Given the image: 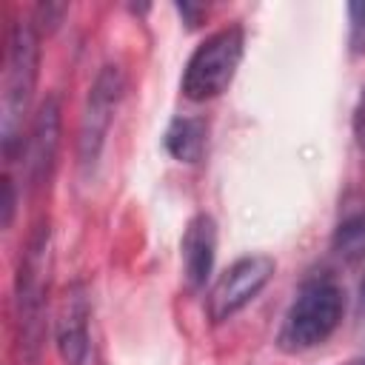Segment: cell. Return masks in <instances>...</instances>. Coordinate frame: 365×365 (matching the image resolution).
Wrapping results in <instances>:
<instances>
[{"label":"cell","mask_w":365,"mask_h":365,"mask_svg":"<svg viewBox=\"0 0 365 365\" xmlns=\"http://www.w3.org/2000/svg\"><path fill=\"white\" fill-rule=\"evenodd\" d=\"M242 48H245V34L240 26H225V29L208 34L185 63L182 94L188 100L220 97L231 86V80L240 68Z\"/></svg>","instance_id":"277c9868"},{"label":"cell","mask_w":365,"mask_h":365,"mask_svg":"<svg viewBox=\"0 0 365 365\" xmlns=\"http://www.w3.org/2000/svg\"><path fill=\"white\" fill-rule=\"evenodd\" d=\"M48 274H51V222L40 220L20 254L14 277V311H17V339L20 356L37 362L46 336V302H48Z\"/></svg>","instance_id":"7a4b0ae2"},{"label":"cell","mask_w":365,"mask_h":365,"mask_svg":"<svg viewBox=\"0 0 365 365\" xmlns=\"http://www.w3.org/2000/svg\"><path fill=\"white\" fill-rule=\"evenodd\" d=\"M3 220H0V225L3 228H9L11 225V220H14V205H17V194H14V182L9 180V177H3Z\"/></svg>","instance_id":"5bb4252c"},{"label":"cell","mask_w":365,"mask_h":365,"mask_svg":"<svg viewBox=\"0 0 365 365\" xmlns=\"http://www.w3.org/2000/svg\"><path fill=\"white\" fill-rule=\"evenodd\" d=\"M354 137H356L359 148L365 151V88H362L359 103H356V108H354Z\"/></svg>","instance_id":"9a60e30c"},{"label":"cell","mask_w":365,"mask_h":365,"mask_svg":"<svg viewBox=\"0 0 365 365\" xmlns=\"http://www.w3.org/2000/svg\"><path fill=\"white\" fill-rule=\"evenodd\" d=\"M331 245H334V251H336L342 259H348V262L365 257V208L356 211V214H351L348 220H342V222L336 225Z\"/></svg>","instance_id":"8fae6325"},{"label":"cell","mask_w":365,"mask_h":365,"mask_svg":"<svg viewBox=\"0 0 365 365\" xmlns=\"http://www.w3.org/2000/svg\"><path fill=\"white\" fill-rule=\"evenodd\" d=\"M60 97L48 94L29 128L26 137V180L29 188H40L48 182L51 171H54V160H57V148H60Z\"/></svg>","instance_id":"ba28073f"},{"label":"cell","mask_w":365,"mask_h":365,"mask_svg":"<svg viewBox=\"0 0 365 365\" xmlns=\"http://www.w3.org/2000/svg\"><path fill=\"white\" fill-rule=\"evenodd\" d=\"M342 311H345V294L334 279L314 277L302 282L282 319L277 345L288 354H299L325 342L336 331Z\"/></svg>","instance_id":"3957f363"},{"label":"cell","mask_w":365,"mask_h":365,"mask_svg":"<svg viewBox=\"0 0 365 365\" xmlns=\"http://www.w3.org/2000/svg\"><path fill=\"white\" fill-rule=\"evenodd\" d=\"M177 9H180V14H185V17H188V26H197V20H200V14H202V6L177 3Z\"/></svg>","instance_id":"2e32d148"},{"label":"cell","mask_w":365,"mask_h":365,"mask_svg":"<svg viewBox=\"0 0 365 365\" xmlns=\"http://www.w3.org/2000/svg\"><path fill=\"white\" fill-rule=\"evenodd\" d=\"M277 262L268 254H248L240 257L228 271L214 282L208 294V317L214 322H222L234 317L240 308H245L274 277Z\"/></svg>","instance_id":"8992f818"},{"label":"cell","mask_w":365,"mask_h":365,"mask_svg":"<svg viewBox=\"0 0 365 365\" xmlns=\"http://www.w3.org/2000/svg\"><path fill=\"white\" fill-rule=\"evenodd\" d=\"M217 257V222L208 214H197L188 220L182 231V268L188 288H202L214 271Z\"/></svg>","instance_id":"9c48e42d"},{"label":"cell","mask_w":365,"mask_h":365,"mask_svg":"<svg viewBox=\"0 0 365 365\" xmlns=\"http://www.w3.org/2000/svg\"><path fill=\"white\" fill-rule=\"evenodd\" d=\"M63 14H66V3H40L37 11H34V20L40 23V29L54 31L60 26Z\"/></svg>","instance_id":"4fadbf2b"},{"label":"cell","mask_w":365,"mask_h":365,"mask_svg":"<svg viewBox=\"0 0 365 365\" xmlns=\"http://www.w3.org/2000/svg\"><path fill=\"white\" fill-rule=\"evenodd\" d=\"M123 88H125V77H123V68L114 63L103 66L88 88L83 117H80V137H77V163H80L83 174H88L103 154Z\"/></svg>","instance_id":"5b68a950"},{"label":"cell","mask_w":365,"mask_h":365,"mask_svg":"<svg viewBox=\"0 0 365 365\" xmlns=\"http://www.w3.org/2000/svg\"><path fill=\"white\" fill-rule=\"evenodd\" d=\"M348 17H351V51L354 54H365V0H356L348 6Z\"/></svg>","instance_id":"7c38bea8"},{"label":"cell","mask_w":365,"mask_h":365,"mask_svg":"<svg viewBox=\"0 0 365 365\" xmlns=\"http://www.w3.org/2000/svg\"><path fill=\"white\" fill-rule=\"evenodd\" d=\"M40 74V37L34 23L14 20L9 29L6 74H3V114H0V145L9 163L23 151V123L31 108V97Z\"/></svg>","instance_id":"6da1fadb"},{"label":"cell","mask_w":365,"mask_h":365,"mask_svg":"<svg viewBox=\"0 0 365 365\" xmlns=\"http://www.w3.org/2000/svg\"><path fill=\"white\" fill-rule=\"evenodd\" d=\"M208 140L205 117H174L165 128V148L180 163H200Z\"/></svg>","instance_id":"30bf717a"},{"label":"cell","mask_w":365,"mask_h":365,"mask_svg":"<svg viewBox=\"0 0 365 365\" xmlns=\"http://www.w3.org/2000/svg\"><path fill=\"white\" fill-rule=\"evenodd\" d=\"M359 308L365 311V277H362V282H359Z\"/></svg>","instance_id":"e0dca14e"},{"label":"cell","mask_w":365,"mask_h":365,"mask_svg":"<svg viewBox=\"0 0 365 365\" xmlns=\"http://www.w3.org/2000/svg\"><path fill=\"white\" fill-rule=\"evenodd\" d=\"M88 322H91V297L83 279L66 285L57 319H54V342L66 365H83L88 356Z\"/></svg>","instance_id":"52a82bcc"}]
</instances>
